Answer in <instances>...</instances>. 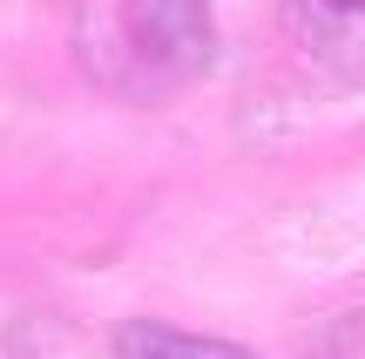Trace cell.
I'll use <instances>...</instances> for the list:
<instances>
[{"label":"cell","mask_w":365,"mask_h":359,"mask_svg":"<svg viewBox=\"0 0 365 359\" xmlns=\"http://www.w3.org/2000/svg\"><path fill=\"white\" fill-rule=\"evenodd\" d=\"M122 27H129L135 61L163 68V75H196L210 61V0H122Z\"/></svg>","instance_id":"6da1fadb"},{"label":"cell","mask_w":365,"mask_h":359,"mask_svg":"<svg viewBox=\"0 0 365 359\" xmlns=\"http://www.w3.org/2000/svg\"><path fill=\"white\" fill-rule=\"evenodd\" d=\"M115 359H250L237 339H210V333H182L163 319H129L115 325Z\"/></svg>","instance_id":"7a4b0ae2"},{"label":"cell","mask_w":365,"mask_h":359,"mask_svg":"<svg viewBox=\"0 0 365 359\" xmlns=\"http://www.w3.org/2000/svg\"><path fill=\"white\" fill-rule=\"evenodd\" d=\"M298 7L325 34H365V0H298Z\"/></svg>","instance_id":"3957f363"}]
</instances>
